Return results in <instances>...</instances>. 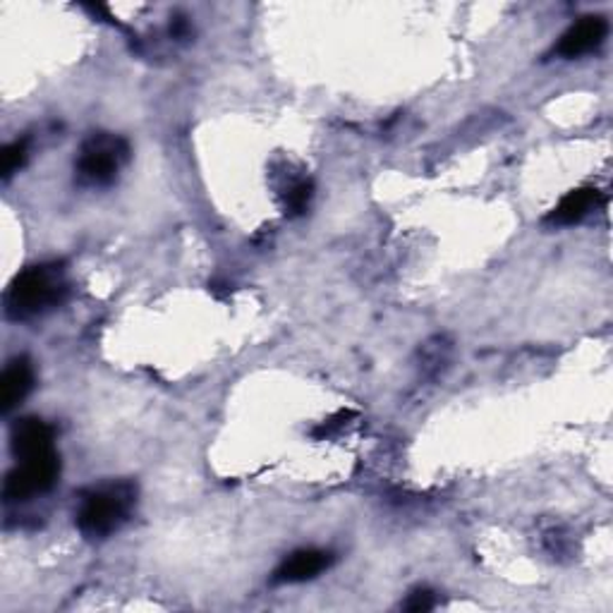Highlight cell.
<instances>
[{
	"instance_id": "6da1fadb",
	"label": "cell",
	"mask_w": 613,
	"mask_h": 613,
	"mask_svg": "<svg viewBox=\"0 0 613 613\" xmlns=\"http://www.w3.org/2000/svg\"><path fill=\"white\" fill-rule=\"evenodd\" d=\"M70 283L62 264L29 266L10 283L6 293V314L14 322L41 317V314L66 303Z\"/></svg>"
},
{
	"instance_id": "7a4b0ae2",
	"label": "cell",
	"mask_w": 613,
	"mask_h": 613,
	"mask_svg": "<svg viewBox=\"0 0 613 613\" xmlns=\"http://www.w3.org/2000/svg\"><path fill=\"white\" fill-rule=\"evenodd\" d=\"M137 503L132 482H108L82 494L75 525L87 540H106L130 521Z\"/></svg>"
},
{
	"instance_id": "3957f363",
	"label": "cell",
	"mask_w": 613,
	"mask_h": 613,
	"mask_svg": "<svg viewBox=\"0 0 613 613\" xmlns=\"http://www.w3.org/2000/svg\"><path fill=\"white\" fill-rule=\"evenodd\" d=\"M130 159L128 141L111 132H93L80 147L75 176L85 187H106L116 182L120 168Z\"/></svg>"
},
{
	"instance_id": "277c9868",
	"label": "cell",
	"mask_w": 613,
	"mask_h": 613,
	"mask_svg": "<svg viewBox=\"0 0 613 613\" xmlns=\"http://www.w3.org/2000/svg\"><path fill=\"white\" fill-rule=\"evenodd\" d=\"M60 477L58 451L37 455V458L18 461L3 484V498L8 503H24L34 496L51 492Z\"/></svg>"
},
{
	"instance_id": "5b68a950",
	"label": "cell",
	"mask_w": 613,
	"mask_h": 613,
	"mask_svg": "<svg viewBox=\"0 0 613 613\" xmlns=\"http://www.w3.org/2000/svg\"><path fill=\"white\" fill-rule=\"evenodd\" d=\"M609 34V22L602 14H585V18H580L573 27H568V31L558 39L554 56L563 58V60H575L583 58L592 51L600 49Z\"/></svg>"
},
{
	"instance_id": "8992f818",
	"label": "cell",
	"mask_w": 613,
	"mask_h": 613,
	"mask_svg": "<svg viewBox=\"0 0 613 613\" xmlns=\"http://www.w3.org/2000/svg\"><path fill=\"white\" fill-rule=\"evenodd\" d=\"M56 432L49 422L41 417H22L10 429V451L18 461L37 458V455L53 453Z\"/></svg>"
},
{
	"instance_id": "52a82bcc",
	"label": "cell",
	"mask_w": 613,
	"mask_h": 613,
	"mask_svg": "<svg viewBox=\"0 0 613 613\" xmlns=\"http://www.w3.org/2000/svg\"><path fill=\"white\" fill-rule=\"evenodd\" d=\"M332 563H334L332 552H324V548H300V552H293L278 565V571L274 573V583L278 585L307 583V580L319 577L324 571L332 568Z\"/></svg>"
},
{
	"instance_id": "ba28073f",
	"label": "cell",
	"mask_w": 613,
	"mask_h": 613,
	"mask_svg": "<svg viewBox=\"0 0 613 613\" xmlns=\"http://www.w3.org/2000/svg\"><path fill=\"white\" fill-rule=\"evenodd\" d=\"M34 365L29 357H14L3 369V379H0V411L10 415L29 393L34 388Z\"/></svg>"
},
{
	"instance_id": "9c48e42d",
	"label": "cell",
	"mask_w": 613,
	"mask_h": 613,
	"mask_svg": "<svg viewBox=\"0 0 613 613\" xmlns=\"http://www.w3.org/2000/svg\"><path fill=\"white\" fill-rule=\"evenodd\" d=\"M604 201L602 192L596 187H577V190L565 195L552 214L546 216V224L552 226H575L583 221L585 216H590L600 204Z\"/></svg>"
},
{
	"instance_id": "30bf717a",
	"label": "cell",
	"mask_w": 613,
	"mask_h": 613,
	"mask_svg": "<svg viewBox=\"0 0 613 613\" xmlns=\"http://www.w3.org/2000/svg\"><path fill=\"white\" fill-rule=\"evenodd\" d=\"M27 156H29V139H18L3 149V168H0L3 180H10L14 172H20V168L27 164Z\"/></svg>"
},
{
	"instance_id": "8fae6325",
	"label": "cell",
	"mask_w": 613,
	"mask_h": 613,
	"mask_svg": "<svg viewBox=\"0 0 613 613\" xmlns=\"http://www.w3.org/2000/svg\"><path fill=\"white\" fill-rule=\"evenodd\" d=\"M314 195V185L312 180H300L290 185V190L286 192V214L288 216H300L307 211L309 201Z\"/></svg>"
},
{
	"instance_id": "7c38bea8",
	"label": "cell",
	"mask_w": 613,
	"mask_h": 613,
	"mask_svg": "<svg viewBox=\"0 0 613 613\" xmlns=\"http://www.w3.org/2000/svg\"><path fill=\"white\" fill-rule=\"evenodd\" d=\"M436 606V594L427 587L422 590H415L411 592V596H407V602L403 604L405 611H413V613H424V611H432Z\"/></svg>"
}]
</instances>
